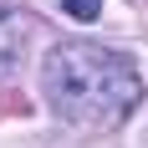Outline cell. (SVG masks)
<instances>
[{"label":"cell","mask_w":148,"mask_h":148,"mask_svg":"<svg viewBox=\"0 0 148 148\" xmlns=\"http://www.w3.org/2000/svg\"><path fill=\"white\" fill-rule=\"evenodd\" d=\"M41 92L61 123L107 133V128L128 123V112L143 102V77L128 51L92 46V41H61L41 61Z\"/></svg>","instance_id":"obj_1"},{"label":"cell","mask_w":148,"mask_h":148,"mask_svg":"<svg viewBox=\"0 0 148 148\" xmlns=\"http://www.w3.org/2000/svg\"><path fill=\"white\" fill-rule=\"evenodd\" d=\"M21 36H26V21H21L10 5H0V61L10 56L15 46H21Z\"/></svg>","instance_id":"obj_2"},{"label":"cell","mask_w":148,"mask_h":148,"mask_svg":"<svg viewBox=\"0 0 148 148\" xmlns=\"http://www.w3.org/2000/svg\"><path fill=\"white\" fill-rule=\"evenodd\" d=\"M61 10L72 15V21H97L102 15V0H61Z\"/></svg>","instance_id":"obj_3"}]
</instances>
